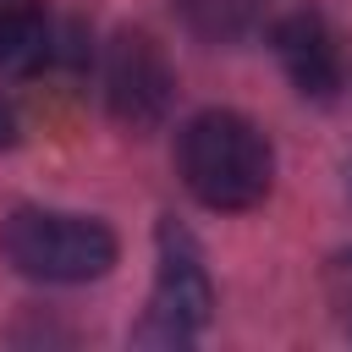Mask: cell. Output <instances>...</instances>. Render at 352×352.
Returning a JSON list of instances; mask_svg holds the SVG:
<instances>
[{
	"instance_id": "obj_1",
	"label": "cell",
	"mask_w": 352,
	"mask_h": 352,
	"mask_svg": "<svg viewBox=\"0 0 352 352\" xmlns=\"http://www.w3.org/2000/svg\"><path fill=\"white\" fill-rule=\"evenodd\" d=\"M176 170H182V187L204 209L236 214L270 192L275 148L258 121H248L236 110H198L176 132Z\"/></svg>"
},
{
	"instance_id": "obj_2",
	"label": "cell",
	"mask_w": 352,
	"mask_h": 352,
	"mask_svg": "<svg viewBox=\"0 0 352 352\" xmlns=\"http://www.w3.org/2000/svg\"><path fill=\"white\" fill-rule=\"evenodd\" d=\"M0 258L44 286H82L110 275L116 264V231L94 214L22 204L0 220Z\"/></svg>"
},
{
	"instance_id": "obj_3",
	"label": "cell",
	"mask_w": 352,
	"mask_h": 352,
	"mask_svg": "<svg viewBox=\"0 0 352 352\" xmlns=\"http://www.w3.org/2000/svg\"><path fill=\"white\" fill-rule=\"evenodd\" d=\"M154 248H160V270H154V292H148V308H143L132 341L138 346H192L204 336V324H209V308H214L204 248L170 214L160 220Z\"/></svg>"
},
{
	"instance_id": "obj_4",
	"label": "cell",
	"mask_w": 352,
	"mask_h": 352,
	"mask_svg": "<svg viewBox=\"0 0 352 352\" xmlns=\"http://www.w3.org/2000/svg\"><path fill=\"white\" fill-rule=\"evenodd\" d=\"M99 77H104V104H110V116L126 132H148V126L165 121L170 94H176V77H170L165 50L148 33H138V28L116 33L110 50H104Z\"/></svg>"
},
{
	"instance_id": "obj_5",
	"label": "cell",
	"mask_w": 352,
	"mask_h": 352,
	"mask_svg": "<svg viewBox=\"0 0 352 352\" xmlns=\"http://www.w3.org/2000/svg\"><path fill=\"white\" fill-rule=\"evenodd\" d=\"M275 55L292 77V88L302 99H336L346 88V50L336 38V28L319 11H292L275 22Z\"/></svg>"
},
{
	"instance_id": "obj_6",
	"label": "cell",
	"mask_w": 352,
	"mask_h": 352,
	"mask_svg": "<svg viewBox=\"0 0 352 352\" xmlns=\"http://www.w3.org/2000/svg\"><path fill=\"white\" fill-rule=\"evenodd\" d=\"M60 55V33L44 0H0V66L6 72H44Z\"/></svg>"
},
{
	"instance_id": "obj_7",
	"label": "cell",
	"mask_w": 352,
	"mask_h": 352,
	"mask_svg": "<svg viewBox=\"0 0 352 352\" xmlns=\"http://www.w3.org/2000/svg\"><path fill=\"white\" fill-rule=\"evenodd\" d=\"M170 6L187 22V33H198L204 44H236L264 22L270 0H170Z\"/></svg>"
},
{
	"instance_id": "obj_8",
	"label": "cell",
	"mask_w": 352,
	"mask_h": 352,
	"mask_svg": "<svg viewBox=\"0 0 352 352\" xmlns=\"http://www.w3.org/2000/svg\"><path fill=\"white\" fill-rule=\"evenodd\" d=\"M324 297H330L336 319L352 330V248H346V253H336V258L324 264Z\"/></svg>"
},
{
	"instance_id": "obj_9",
	"label": "cell",
	"mask_w": 352,
	"mask_h": 352,
	"mask_svg": "<svg viewBox=\"0 0 352 352\" xmlns=\"http://www.w3.org/2000/svg\"><path fill=\"white\" fill-rule=\"evenodd\" d=\"M16 143V116H11V104H0V148H11Z\"/></svg>"
},
{
	"instance_id": "obj_10",
	"label": "cell",
	"mask_w": 352,
	"mask_h": 352,
	"mask_svg": "<svg viewBox=\"0 0 352 352\" xmlns=\"http://www.w3.org/2000/svg\"><path fill=\"white\" fill-rule=\"evenodd\" d=\"M346 192H352V165H346Z\"/></svg>"
}]
</instances>
